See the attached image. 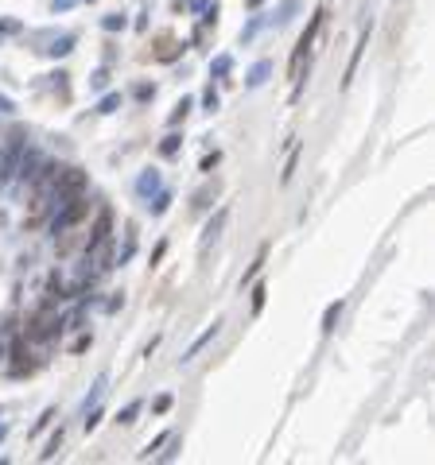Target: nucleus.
<instances>
[{
    "mask_svg": "<svg viewBox=\"0 0 435 465\" xmlns=\"http://www.w3.org/2000/svg\"><path fill=\"white\" fill-rule=\"evenodd\" d=\"M12 159H16V147H8V152L0 155V182L8 179V167H12Z\"/></svg>",
    "mask_w": 435,
    "mask_h": 465,
    "instance_id": "f03ea898",
    "label": "nucleus"
},
{
    "mask_svg": "<svg viewBox=\"0 0 435 465\" xmlns=\"http://www.w3.org/2000/svg\"><path fill=\"white\" fill-rule=\"evenodd\" d=\"M338 310H342V306H331V310H326V326H323V330H334V318H338Z\"/></svg>",
    "mask_w": 435,
    "mask_h": 465,
    "instance_id": "7ed1b4c3",
    "label": "nucleus"
},
{
    "mask_svg": "<svg viewBox=\"0 0 435 465\" xmlns=\"http://www.w3.org/2000/svg\"><path fill=\"white\" fill-rule=\"evenodd\" d=\"M59 334V318L51 310H39L35 318H28V342H51Z\"/></svg>",
    "mask_w": 435,
    "mask_h": 465,
    "instance_id": "f257e3e1",
    "label": "nucleus"
}]
</instances>
